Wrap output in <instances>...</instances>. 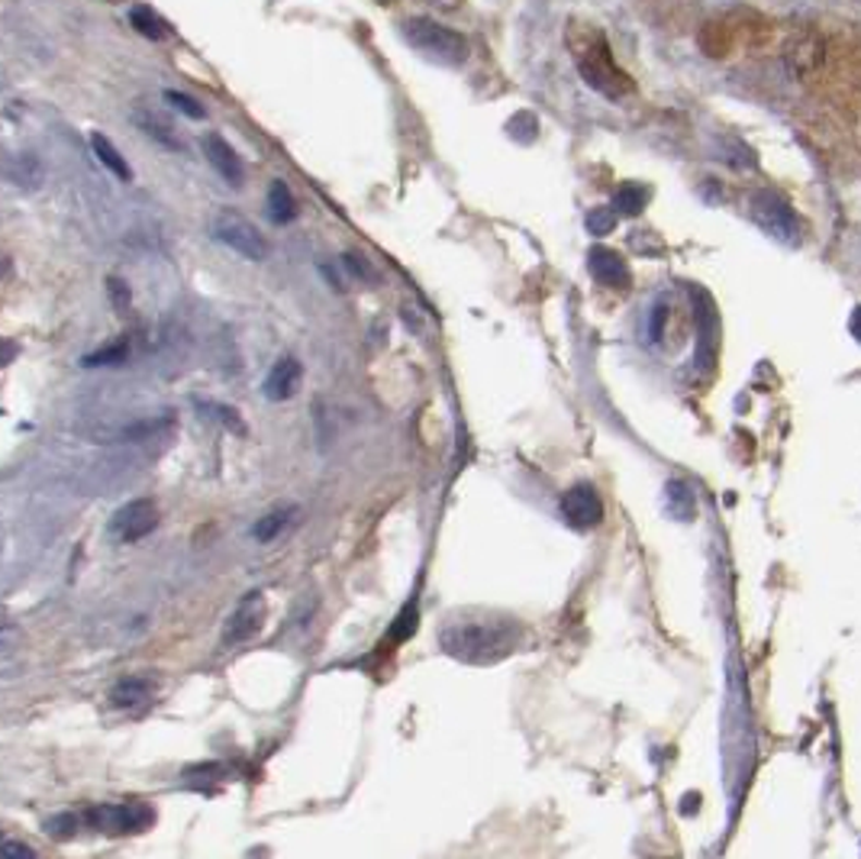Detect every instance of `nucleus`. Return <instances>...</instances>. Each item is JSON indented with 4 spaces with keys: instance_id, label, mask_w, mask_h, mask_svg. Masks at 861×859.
Returning a JSON list of instances; mask_svg holds the SVG:
<instances>
[{
    "instance_id": "obj_24",
    "label": "nucleus",
    "mask_w": 861,
    "mask_h": 859,
    "mask_svg": "<svg viewBox=\"0 0 861 859\" xmlns=\"http://www.w3.org/2000/svg\"><path fill=\"white\" fill-rule=\"evenodd\" d=\"M165 100L172 103V107H177L184 116H190V120H204L207 116V110L194 100L190 95H181V91H165Z\"/></svg>"
},
{
    "instance_id": "obj_16",
    "label": "nucleus",
    "mask_w": 861,
    "mask_h": 859,
    "mask_svg": "<svg viewBox=\"0 0 861 859\" xmlns=\"http://www.w3.org/2000/svg\"><path fill=\"white\" fill-rule=\"evenodd\" d=\"M297 520V507H274L271 514H265V517H259L256 520V527H253V537L259 540V543H271L274 537H281L291 524Z\"/></svg>"
},
{
    "instance_id": "obj_29",
    "label": "nucleus",
    "mask_w": 861,
    "mask_h": 859,
    "mask_svg": "<svg viewBox=\"0 0 861 859\" xmlns=\"http://www.w3.org/2000/svg\"><path fill=\"white\" fill-rule=\"evenodd\" d=\"M16 353H20V349H16V343L0 336V369H3V366H10V363L16 359Z\"/></svg>"
},
{
    "instance_id": "obj_31",
    "label": "nucleus",
    "mask_w": 861,
    "mask_h": 859,
    "mask_svg": "<svg viewBox=\"0 0 861 859\" xmlns=\"http://www.w3.org/2000/svg\"><path fill=\"white\" fill-rule=\"evenodd\" d=\"M849 330H852V336L861 343V307H856L852 310V320H849Z\"/></svg>"
},
{
    "instance_id": "obj_10",
    "label": "nucleus",
    "mask_w": 861,
    "mask_h": 859,
    "mask_svg": "<svg viewBox=\"0 0 861 859\" xmlns=\"http://www.w3.org/2000/svg\"><path fill=\"white\" fill-rule=\"evenodd\" d=\"M562 511H565V517H568L575 527H585V530L598 527L603 520V501L601 494H598L591 484H578V488L565 491V498H562Z\"/></svg>"
},
{
    "instance_id": "obj_25",
    "label": "nucleus",
    "mask_w": 861,
    "mask_h": 859,
    "mask_svg": "<svg viewBox=\"0 0 861 859\" xmlns=\"http://www.w3.org/2000/svg\"><path fill=\"white\" fill-rule=\"evenodd\" d=\"M210 414H217V417L223 420V427H226V430L246 433V427H243V417H239L236 410H230V407H223V404H210Z\"/></svg>"
},
{
    "instance_id": "obj_17",
    "label": "nucleus",
    "mask_w": 861,
    "mask_h": 859,
    "mask_svg": "<svg viewBox=\"0 0 861 859\" xmlns=\"http://www.w3.org/2000/svg\"><path fill=\"white\" fill-rule=\"evenodd\" d=\"M268 217L274 223H291L297 217V200L284 182H271L268 188Z\"/></svg>"
},
{
    "instance_id": "obj_2",
    "label": "nucleus",
    "mask_w": 861,
    "mask_h": 859,
    "mask_svg": "<svg viewBox=\"0 0 861 859\" xmlns=\"http://www.w3.org/2000/svg\"><path fill=\"white\" fill-rule=\"evenodd\" d=\"M575 59H578V72H581V78H585L598 95L610 97V100H619V97L632 95L636 85H632V78L613 62L606 39L594 36L588 46H581V52H575Z\"/></svg>"
},
{
    "instance_id": "obj_20",
    "label": "nucleus",
    "mask_w": 861,
    "mask_h": 859,
    "mask_svg": "<svg viewBox=\"0 0 861 859\" xmlns=\"http://www.w3.org/2000/svg\"><path fill=\"white\" fill-rule=\"evenodd\" d=\"M729 46H733V33H729L723 23H706V26L700 29V49H703L706 56L719 59V56L729 52Z\"/></svg>"
},
{
    "instance_id": "obj_6",
    "label": "nucleus",
    "mask_w": 861,
    "mask_h": 859,
    "mask_svg": "<svg viewBox=\"0 0 861 859\" xmlns=\"http://www.w3.org/2000/svg\"><path fill=\"white\" fill-rule=\"evenodd\" d=\"M159 520H162L159 504H156L152 498H139V501L123 504V507L110 517L107 533H110L113 543H139V540H146L149 533H156Z\"/></svg>"
},
{
    "instance_id": "obj_14",
    "label": "nucleus",
    "mask_w": 861,
    "mask_h": 859,
    "mask_svg": "<svg viewBox=\"0 0 861 859\" xmlns=\"http://www.w3.org/2000/svg\"><path fill=\"white\" fill-rule=\"evenodd\" d=\"M133 123L149 136V139H156V143H162L165 149H184V143L174 136L172 123L169 120H162L159 113H152V110H133Z\"/></svg>"
},
{
    "instance_id": "obj_19",
    "label": "nucleus",
    "mask_w": 861,
    "mask_h": 859,
    "mask_svg": "<svg viewBox=\"0 0 861 859\" xmlns=\"http://www.w3.org/2000/svg\"><path fill=\"white\" fill-rule=\"evenodd\" d=\"M649 197H652V194H649L645 185H623V188L616 192V197H613V207H616V213L639 217V213L645 210Z\"/></svg>"
},
{
    "instance_id": "obj_27",
    "label": "nucleus",
    "mask_w": 861,
    "mask_h": 859,
    "mask_svg": "<svg viewBox=\"0 0 861 859\" xmlns=\"http://www.w3.org/2000/svg\"><path fill=\"white\" fill-rule=\"evenodd\" d=\"M0 857L3 859H29V857H36V850H33V847H26V844H16V840H3V844H0Z\"/></svg>"
},
{
    "instance_id": "obj_1",
    "label": "nucleus",
    "mask_w": 861,
    "mask_h": 859,
    "mask_svg": "<svg viewBox=\"0 0 861 859\" xmlns=\"http://www.w3.org/2000/svg\"><path fill=\"white\" fill-rule=\"evenodd\" d=\"M519 630L511 621L462 614L439 630V647L458 663H497L514 653Z\"/></svg>"
},
{
    "instance_id": "obj_8",
    "label": "nucleus",
    "mask_w": 861,
    "mask_h": 859,
    "mask_svg": "<svg viewBox=\"0 0 861 859\" xmlns=\"http://www.w3.org/2000/svg\"><path fill=\"white\" fill-rule=\"evenodd\" d=\"M261 624H265V598H261L259 591H253L230 614V621L223 627V643L226 647H239V643L253 640L261 630Z\"/></svg>"
},
{
    "instance_id": "obj_26",
    "label": "nucleus",
    "mask_w": 861,
    "mask_h": 859,
    "mask_svg": "<svg viewBox=\"0 0 861 859\" xmlns=\"http://www.w3.org/2000/svg\"><path fill=\"white\" fill-rule=\"evenodd\" d=\"M46 827H49V834H56V837H72L75 827H78V814H59V818L49 821Z\"/></svg>"
},
{
    "instance_id": "obj_18",
    "label": "nucleus",
    "mask_w": 861,
    "mask_h": 859,
    "mask_svg": "<svg viewBox=\"0 0 861 859\" xmlns=\"http://www.w3.org/2000/svg\"><path fill=\"white\" fill-rule=\"evenodd\" d=\"M823 42L816 39V36H803V39H797L794 46H790V65L797 69V72H813L820 62H823Z\"/></svg>"
},
{
    "instance_id": "obj_32",
    "label": "nucleus",
    "mask_w": 861,
    "mask_h": 859,
    "mask_svg": "<svg viewBox=\"0 0 861 859\" xmlns=\"http://www.w3.org/2000/svg\"><path fill=\"white\" fill-rule=\"evenodd\" d=\"M10 269H13V262H10V256L0 249V282H3V279H10Z\"/></svg>"
},
{
    "instance_id": "obj_23",
    "label": "nucleus",
    "mask_w": 861,
    "mask_h": 859,
    "mask_svg": "<svg viewBox=\"0 0 861 859\" xmlns=\"http://www.w3.org/2000/svg\"><path fill=\"white\" fill-rule=\"evenodd\" d=\"M613 226H616V207H598V210L588 213V230H591L594 236L613 233Z\"/></svg>"
},
{
    "instance_id": "obj_11",
    "label": "nucleus",
    "mask_w": 861,
    "mask_h": 859,
    "mask_svg": "<svg viewBox=\"0 0 861 859\" xmlns=\"http://www.w3.org/2000/svg\"><path fill=\"white\" fill-rule=\"evenodd\" d=\"M300 382H304L300 363L294 356H284V359L274 363V369L265 379V397L268 401H291L300 391Z\"/></svg>"
},
{
    "instance_id": "obj_13",
    "label": "nucleus",
    "mask_w": 861,
    "mask_h": 859,
    "mask_svg": "<svg viewBox=\"0 0 861 859\" xmlns=\"http://www.w3.org/2000/svg\"><path fill=\"white\" fill-rule=\"evenodd\" d=\"M152 701V685L146 678H120L110 691V704L120 711H143Z\"/></svg>"
},
{
    "instance_id": "obj_15",
    "label": "nucleus",
    "mask_w": 861,
    "mask_h": 859,
    "mask_svg": "<svg viewBox=\"0 0 861 859\" xmlns=\"http://www.w3.org/2000/svg\"><path fill=\"white\" fill-rule=\"evenodd\" d=\"M90 149H94L97 162H100L107 172H113L120 182H130V179H133V169L126 165V159L116 152V146H113L103 133H94V136H90Z\"/></svg>"
},
{
    "instance_id": "obj_4",
    "label": "nucleus",
    "mask_w": 861,
    "mask_h": 859,
    "mask_svg": "<svg viewBox=\"0 0 861 859\" xmlns=\"http://www.w3.org/2000/svg\"><path fill=\"white\" fill-rule=\"evenodd\" d=\"M210 233H213L217 243H223L226 249L239 253V256L249 259V262H261V259L268 256V243H265V236L259 233V226L249 223V220H246L243 213H236V210H220V213L210 220Z\"/></svg>"
},
{
    "instance_id": "obj_28",
    "label": "nucleus",
    "mask_w": 861,
    "mask_h": 859,
    "mask_svg": "<svg viewBox=\"0 0 861 859\" xmlns=\"http://www.w3.org/2000/svg\"><path fill=\"white\" fill-rule=\"evenodd\" d=\"M107 287L113 291V304H116V310H126V307H130V287L123 285L120 279H110Z\"/></svg>"
},
{
    "instance_id": "obj_12",
    "label": "nucleus",
    "mask_w": 861,
    "mask_h": 859,
    "mask_svg": "<svg viewBox=\"0 0 861 859\" xmlns=\"http://www.w3.org/2000/svg\"><path fill=\"white\" fill-rule=\"evenodd\" d=\"M588 269H591V275H594L603 287L629 285V269H626L623 256H616L613 249H603V246L591 249V256H588Z\"/></svg>"
},
{
    "instance_id": "obj_5",
    "label": "nucleus",
    "mask_w": 861,
    "mask_h": 859,
    "mask_svg": "<svg viewBox=\"0 0 861 859\" xmlns=\"http://www.w3.org/2000/svg\"><path fill=\"white\" fill-rule=\"evenodd\" d=\"M87 827L110 834V837H130L143 834L156 824V811L146 805H94L85 811Z\"/></svg>"
},
{
    "instance_id": "obj_22",
    "label": "nucleus",
    "mask_w": 861,
    "mask_h": 859,
    "mask_svg": "<svg viewBox=\"0 0 861 859\" xmlns=\"http://www.w3.org/2000/svg\"><path fill=\"white\" fill-rule=\"evenodd\" d=\"M130 356V340H116V343H110L107 349H100V353H94V356H85V366L87 369H97V366H116V363H123Z\"/></svg>"
},
{
    "instance_id": "obj_3",
    "label": "nucleus",
    "mask_w": 861,
    "mask_h": 859,
    "mask_svg": "<svg viewBox=\"0 0 861 859\" xmlns=\"http://www.w3.org/2000/svg\"><path fill=\"white\" fill-rule=\"evenodd\" d=\"M404 36L414 49L427 52L430 59L442 62V65H462L468 59V39L435 20H407L404 23Z\"/></svg>"
},
{
    "instance_id": "obj_7",
    "label": "nucleus",
    "mask_w": 861,
    "mask_h": 859,
    "mask_svg": "<svg viewBox=\"0 0 861 859\" xmlns=\"http://www.w3.org/2000/svg\"><path fill=\"white\" fill-rule=\"evenodd\" d=\"M752 220L765 230V233H772L775 240H787V243H794L797 240V233H800V226H797V217H794V210H790V204L780 197V194L775 192H759L752 194Z\"/></svg>"
},
{
    "instance_id": "obj_9",
    "label": "nucleus",
    "mask_w": 861,
    "mask_h": 859,
    "mask_svg": "<svg viewBox=\"0 0 861 859\" xmlns=\"http://www.w3.org/2000/svg\"><path fill=\"white\" fill-rule=\"evenodd\" d=\"M204 156H207V162L213 165V172L223 179V182H230L233 188H243V182H246V169H243V159L236 156V149L223 139V136H217V133H210V136H204Z\"/></svg>"
},
{
    "instance_id": "obj_21",
    "label": "nucleus",
    "mask_w": 861,
    "mask_h": 859,
    "mask_svg": "<svg viewBox=\"0 0 861 859\" xmlns=\"http://www.w3.org/2000/svg\"><path fill=\"white\" fill-rule=\"evenodd\" d=\"M130 23L146 36V39H165L169 36V26H165V20L162 16H156L149 7H133L130 10Z\"/></svg>"
},
{
    "instance_id": "obj_30",
    "label": "nucleus",
    "mask_w": 861,
    "mask_h": 859,
    "mask_svg": "<svg viewBox=\"0 0 861 859\" xmlns=\"http://www.w3.org/2000/svg\"><path fill=\"white\" fill-rule=\"evenodd\" d=\"M345 266H352V275H358V279H365V275H368V266H365V262H358V256H352V253L345 256Z\"/></svg>"
}]
</instances>
